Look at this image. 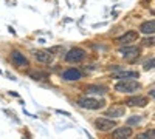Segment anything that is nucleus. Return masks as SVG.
Segmentation results:
<instances>
[{"label":"nucleus","instance_id":"23","mask_svg":"<svg viewBox=\"0 0 155 139\" xmlns=\"http://www.w3.org/2000/svg\"><path fill=\"white\" fill-rule=\"evenodd\" d=\"M6 3H8V6H16L17 5L16 0H6Z\"/></svg>","mask_w":155,"mask_h":139},{"label":"nucleus","instance_id":"16","mask_svg":"<svg viewBox=\"0 0 155 139\" xmlns=\"http://www.w3.org/2000/svg\"><path fill=\"white\" fill-rule=\"evenodd\" d=\"M124 113H126V110H124V107H113V108H110L107 113H106V116H113V118H121V116H124Z\"/></svg>","mask_w":155,"mask_h":139},{"label":"nucleus","instance_id":"12","mask_svg":"<svg viewBox=\"0 0 155 139\" xmlns=\"http://www.w3.org/2000/svg\"><path fill=\"white\" fill-rule=\"evenodd\" d=\"M85 93L87 94H106L107 87H104V85H87Z\"/></svg>","mask_w":155,"mask_h":139},{"label":"nucleus","instance_id":"20","mask_svg":"<svg viewBox=\"0 0 155 139\" xmlns=\"http://www.w3.org/2000/svg\"><path fill=\"white\" fill-rule=\"evenodd\" d=\"M65 49H64V46H53V48H50V53L51 54H62Z\"/></svg>","mask_w":155,"mask_h":139},{"label":"nucleus","instance_id":"17","mask_svg":"<svg viewBox=\"0 0 155 139\" xmlns=\"http://www.w3.org/2000/svg\"><path fill=\"white\" fill-rule=\"evenodd\" d=\"M137 139H155V128H150V130H147L144 133L138 134Z\"/></svg>","mask_w":155,"mask_h":139},{"label":"nucleus","instance_id":"6","mask_svg":"<svg viewBox=\"0 0 155 139\" xmlns=\"http://www.w3.org/2000/svg\"><path fill=\"white\" fill-rule=\"evenodd\" d=\"M33 56L41 64H50L53 59V54L50 53V49H36V51H33Z\"/></svg>","mask_w":155,"mask_h":139},{"label":"nucleus","instance_id":"11","mask_svg":"<svg viewBox=\"0 0 155 139\" xmlns=\"http://www.w3.org/2000/svg\"><path fill=\"white\" fill-rule=\"evenodd\" d=\"M124 104L130 105V107H146L147 105V97H144V96H134V97L126 99Z\"/></svg>","mask_w":155,"mask_h":139},{"label":"nucleus","instance_id":"24","mask_svg":"<svg viewBox=\"0 0 155 139\" xmlns=\"http://www.w3.org/2000/svg\"><path fill=\"white\" fill-rule=\"evenodd\" d=\"M8 31H9L11 34H16V31H14V28H12V27H8Z\"/></svg>","mask_w":155,"mask_h":139},{"label":"nucleus","instance_id":"15","mask_svg":"<svg viewBox=\"0 0 155 139\" xmlns=\"http://www.w3.org/2000/svg\"><path fill=\"white\" fill-rule=\"evenodd\" d=\"M28 76H30V79H33V81H45V79L50 77V74L47 71H30Z\"/></svg>","mask_w":155,"mask_h":139},{"label":"nucleus","instance_id":"7","mask_svg":"<svg viewBox=\"0 0 155 139\" xmlns=\"http://www.w3.org/2000/svg\"><path fill=\"white\" fill-rule=\"evenodd\" d=\"M11 62L14 64L17 68H23V67H28V59L25 57V54H22L20 51H12L11 53Z\"/></svg>","mask_w":155,"mask_h":139},{"label":"nucleus","instance_id":"1","mask_svg":"<svg viewBox=\"0 0 155 139\" xmlns=\"http://www.w3.org/2000/svg\"><path fill=\"white\" fill-rule=\"evenodd\" d=\"M78 107H81V108H85V110H99L106 105L104 100H98V99H93V97H79L78 99Z\"/></svg>","mask_w":155,"mask_h":139},{"label":"nucleus","instance_id":"8","mask_svg":"<svg viewBox=\"0 0 155 139\" xmlns=\"http://www.w3.org/2000/svg\"><path fill=\"white\" fill-rule=\"evenodd\" d=\"M132 128L129 127H120V128H115L113 133H112V139H129L132 136Z\"/></svg>","mask_w":155,"mask_h":139},{"label":"nucleus","instance_id":"14","mask_svg":"<svg viewBox=\"0 0 155 139\" xmlns=\"http://www.w3.org/2000/svg\"><path fill=\"white\" fill-rule=\"evenodd\" d=\"M140 31L143 34H155V20H147L144 23H141L140 27Z\"/></svg>","mask_w":155,"mask_h":139},{"label":"nucleus","instance_id":"13","mask_svg":"<svg viewBox=\"0 0 155 139\" xmlns=\"http://www.w3.org/2000/svg\"><path fill=\"white\" fill-rule=\"evenodd\" d=\"M140 73L138 71H120L118 74H113V79H121V81H127V79H138Z\"/></svg>","mask_w":155,"mask_h":139},{"label":"nucleus","instance_id":"2","mask_svg":"<svg viewBox=\"0 0 155 139\" xmlns=\"http://www.w3.org/2000/svg\"><path fill=\"white\" fill-rule=\"evenodd\" d=\"M140 88H141V85L137 81H130V79L118 82V84L115 85V90L118 91V93H134V91L140 90Z\"/></svg>","mask_w":155,"mask_h":139},{"label":"nucleus","instance_id":"4","mask_svg":"<svg viewBox=\"0 0 155 139\" xmlns=\"http://www.w3.org/2000/svg\"><path fill=\"white\" fill-rule=\"evenodd\" d=\"M82 76H84V73L79 68H68L67 71H64L61 74V77H62V81H65V82H74V81L82 79Z\"/></svg>","mask_w":155,"mask_h":139},{"label":"nucleus","instance_id":"10","mask_svg":"<svg viewBox=\"0 0 155 139\" xmlns=\"http://www.w3.org/2000/svg\"><path fill=\"white\" fill-rule=\"evenodd\" d=\"M120 54L126 59H130V57H138L140 54V48L138 46H123L118 49Z\"/></svg>","mask_w":155,"mask_h":139},{"label":"nucleus","instance_id":"22","mask_svg":"<svg viewBox=\"0 0 155 139\" xmlns=\"http://www.w3.org/2000/svg\"><path fill=\"white\" fill-rule=\"evenodd\" d=\"M56 113H59V115H62V116H68V118H70V113H67V111H62V110H56Z\"/></svg>","mask_w":155,"mask_h":139},{"label":"nucleus","instance_id":"3","mask_svg":"<svg viewBox=\"0 0 155 139\" xmlns=\"http://www.w3.org/2000/svg\"><path fill=\"white\" fill-rule=\"evenodd\" d=\"M85 56H87L85 49H82V48H79V46H76V48H71L70 51L65 54V60H67V62H71V64H78V62L84 60Z\"/></svg>","mask_w":155,"mask_h":139},{"label":"nucleus","instance_id":"18","mask_svg":"<svg viewBox=\"0 0 155 139\" xmlns=\"http://www.w3.org/2000/svg\"><path fill=\"white\" fill-rule=\"evenodd\" d=\"M155 68V57H152V59H149L146 64H144V70L146 71H149V70H153Z\"/></svg>","mask_w":155,"mask_h":139},{"label":"nucleus","instance_id":"5","mask_svg":"<svg viewBox=\"0 0 155 139\" xmlns=\"http://www.w3.org/2000/svg\"><path fill=\"white\" fill-rule=\"evenodd\" d=\"M95 127L99 131H109V130L116 127V122L112 121V119H107V118H98L95 121Z\"/></svg>","mask_w":155,"mask_h":139},{"label":"nucleus","instance_id":"25","mask_svg":"<svg viewBox=\"0 0 155 139\" xmlns=\"http://www.w3.org/2000/svg\"><path fill=\"white\" fill-rule=\"evenodd\" d=\"M149 94H150V97H155V90H152V91H149Z\"/></svg>","mask_w":155,"mask_h":139},{"label":"nucleus","instance_id":"9","mask_svg":"<svg viewBox=\"0 0 155 139\" xmlns=\"http://www.w3.org/2000/svg\"><path fill=\"white\" fill-rule=\"evenodd\" d=\"M138 37H140V34H138L137 31L130 30V31H127L126 34H123L116 42L121 43V45H129V43H132V42H137V40H138Z\"/></svg>","mask_w":155,"mask_h":139},{"label":"nucleus","instance_id":"19","mask_svg":"<svg viewBox=\"0 0 155 139\" xmlns=\"http://www.w3.org/2000/svg\"><path fill=\"white\" fill-rule=\"evenodd\" d=\"M140 122H141V118L140 116H134V118H129L127 119V125H129V127H130V125H135V124L138 125Z\"/></svg>","mask_w":155,"mask_h":139},{"label":"nucleus","instance_id":"21","mask_svg":"<svg viewBox=\"0 0 155 139\" xmlns=\"http://www.w3.org/2000/svg\"><path fill=\"white\" fill-rule=\"evenodd\" d=\"M143 43H144L146 46H152V45H155V37H147V39L143 40Z\"/></svg>","mask_w":155,"mask_h":139}]
</instances>
